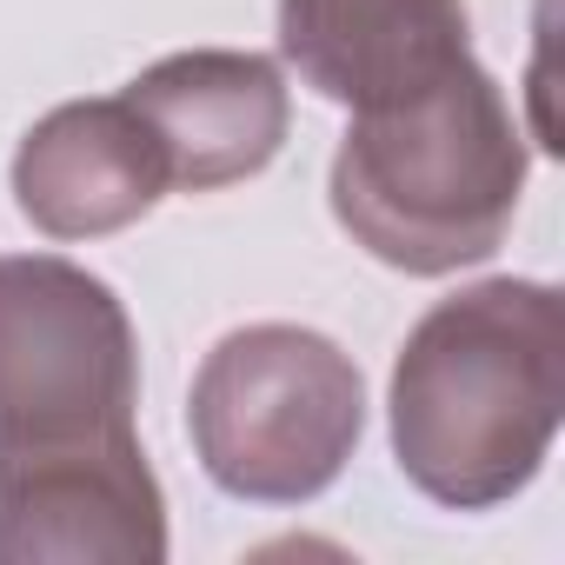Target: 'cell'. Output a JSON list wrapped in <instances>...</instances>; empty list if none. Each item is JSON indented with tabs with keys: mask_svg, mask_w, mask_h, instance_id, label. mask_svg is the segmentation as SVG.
Here are the masks:
<instances>
[{
	"mask_svg": "<svg viewBox=\"0 0 565 565\" xmlns=\"http://www.w3.org/2000/svg\"><path fill=\"white\" fill-rule=\"evenodd\" d=\"M399 472L486 512L525 492L565 419V307L545 279H479L439 300L393 360Z\"/></svg>",
	"mask_w": 565,
	"mask_h": 565,
	"instance_id": "1",
	"label": "cell"
},
{
	"mask_svg": "<svg viewBox=\"0 0 565 565\" xmlns=\"http://www.w3.org/2000/svg\"><path fill=\"white\" fill-rule=\"evenodd\" d=\"M525 193V134L479 61L360 107L333 153V220L373 259L439 279L499 253Z\"/></svg>",
	"mask_w": 565,
	"mask_h": 565,
	"instance_id": "2",
	"label": "cell"
},
{
	"mask_svg": "<svg viewBox=\"0 0 565 565\" xmlns=\"http://www.w3.org/2000/svg\"><path fill=\"white\" fill-rule=\"evenodd\" d=\"M186 433L220 492L300 505L347 472L366 433V380L327 333L259 320L200 360Z\"/></svg>",
	"mask_w": 565,
	"mask_h": 565,
	"instance_id": "3",
	"label": "cell"
},
{
	"mask_svg": "<svg viewBox=\"0 0 565 565\" xmlns=\"http://www.w3.org/2000/svg\"><path fill=\"white\" fill-rule=\"evenodd\" d=\"M140 347L107 279L74 259H0V452L127 439Z\"/></svg>",
	"mask_w": 565,
	"mask_h": 565,
	"instance_id": "4",
	"label": "cell"
},
{
	"mask_svg": "<svg viewBox=\"0 0 565 565\" xmlns=\"http://www.w3.org/2000/svg\"><path fill=\"white\" fill-rule=\"evenodd\" d=\"M167 499L127 439L0 452V565H160Z\"/></svg>",
	"mask_w": 565,
	"mask_h": 565,
	"instance_id": "5",
	"label": "cell"
},
{
	"mask_svg": "<svg viewBox=\"0 0 565 565\" xmlns=\"http://www.w3.org/2000/svg\"><path fill=\"white\" fill-rule=\"evenodd\" d=\"M160 140L167 180L180 193H220L233 180H253L279 140H287V81L266 54L200 47L167 54L120 94Z\"/></svg>",
	"mask_w": 565,
	"mask_h": 565,
	"instance_id": "6",
	"label": "cell"
},
{
	"mask_svg": "<svg viewBox=\"0 0 565 565\" xmlns=\"http://www.w3.org/2000/svg\"><path fill=\"white\" fill-rule=\"evenodd\" d=\"M279 54L340 107H380L472 61L466 0H279Z\"/></svg>",
	"mask_w": 565,
	"mask_h": 565,
	"instance_id": "7",
	"label": "cell"
},
{
	"mask_svg": "<svg viewBox=\"0 0 565 565\" xmlns=\"http://www.w3.org/2000/svg\"><path fill=\"white\" fill-rule=\"evenodd\" d=\"M167 186V153L127 100H67L14 153V200L47 239H107L147 220Z\"/></svg>",
	"mask_w": 565,
	"mask_h": 565,
	"instance_id": "8",
	"label": "cell"
}]
</instances>
